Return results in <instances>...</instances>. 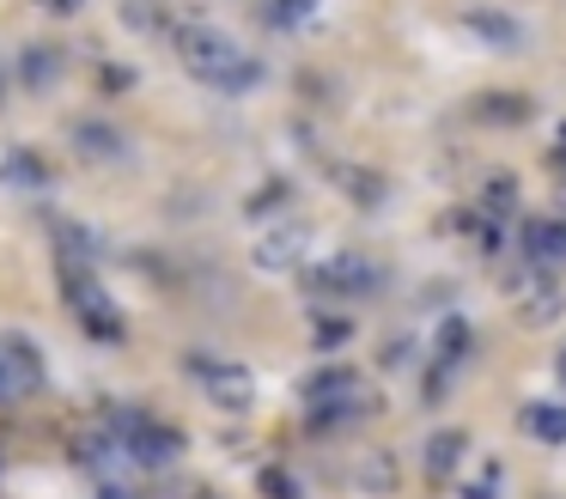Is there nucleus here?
<instances>
[{
  "label": "nucleus",
  "mask_w": 566,
  "mask_h": 499,
  "mask_svg": "<svg viewBox=\"0 0 566 499\" xmlns=\"http://www.w3.org/2000/svg\"><path fill=\"white\" fill-rule=\"evenodd\" d=\"M560 377H566V347H560Z\"/></svg>",
  "instance_id": "393cba45"
},
{
  "label": "nucleus",
  "mask_w": 566,
  "mask_h": 499,
  "mask_svg": "<svg viewBox=\"0 0 566 499\" xmlns=\"http://www.w3.org/2000/svg\"><path fill=\"white\" fill-rule=\"evenodd\" d=\"M371 280L378 274L366 268V256H335V262L317 268V287H329V292H366Z\"/></svg>",
  "instance_id": "6e6552de"
},
{
  "label": "nucleus",
  "mask_w": 566,
  "mask_h": 499,
  "mask_svg": "<svg viewBox=\"0 0 566 499\" xmlns=\"http://www.w3.org/2000/svg\"><path fill=\"white\" fill-rule=\"evenodd\" d=\"M481 110H488L493 122H524V110H530V104H524V97H488Z\"/></svg>",
  "instance_id": "dca6fc26"
},
{
  "label": "nucleus",
  "mask_w": 566,
  "mask_h": 499,
  "mask_svg": "<svg viewBox=\"0 0 566 499\" xmlns=\"http://www.w3.org/2000/svg\"><path fill=\"white\" fill-rule=\"evenodd\" d=\"M463 450H469V433H463V426H444V433H432V438H427V475H432V481H451L457 462H463Z\"/></svg>",
  "instance_id": "0eeeda50"
},
{
  "label": "nucleus",
  "mask_w": 566,
  "mask_h": 499,
  "mask_svg": "<svg viewBox=\"0 0 566 499\" xmlns=\"http://www.w3.org/2000/svg\"><path fill=\"white\" fill-rule=\"evenodd\" d=\"M524 250H530V262H542V268L566 262V219H536V226L524 231Z\"/></svg>",
  "instance_id": "1a4fd4ad"
},
{
  "label": "nucleus",
  "mask_w": 566,
  "mask_h": 499,
  "mask_svg": "<svg viewBox=\"0 0 566 499\" xmlns=\"http://www.w3.org/2000/svg\"><path fill=\"white\" fill-rule=\"evenodd\" d=\"M305 226H281V231H269V238L256 243V268H269V274H281V268H293V262H305Z\"/></svg>",
  "instance_id": "423d86ee"
},
{
  "label": "nucleus",
  "mask_w": 566,
  "mask_h": 499,
  "mask_svg": "<svg viewBox=\"0 0 566 499\" xmlns=\"http://www.w3.org/2000/svg\"><path fill=\"white\" fill-rule=\"evenodd\" d=\"M463 499H500V462H488V475H481V481H469Z\"/></svg>",
  "instance_id": "a211bd4d"
},
{
  "label": "nucleus",
  "mask_w": 566,
  "mask_h": 499,
  "mask_svg": "<svg viewBox=\"0 0 566 499\" xmlns=\"http://www.w3.org/2000/svg\"><path fill=\"white\" fill-rule=\"evenodd\" d=\"M201 499H213V493H201Z\"/></svg>",
  "instance_id": "a878e982"
},
{
  "label": "nucleus",
  "mask_w": 566,
  "mask_h": 499,
  "mask_svg": "<svg viewBox=\"0 0 566 499\" xmlns=\"http://www.w3.org/2000/svg\"><path fill=\"white\" fill-rule=\"evenodd\" d=\"M517 426H524L530 438H548V445H560V438H566V408H554V402H530V408L517 414Z\"/></svg>",
  "instance_id": "9d476101"
},
{
  "label": "nucleus",
  "mask_w": 566,
  "mask_h": 499,
  "mask_svg": "<svg viewBox=\"0 0 566 499\" xmlns=\"http://www.w3.org/2000/svg\"><path fill=\"white\" fill-rule=\"evenodd\" d=\"M512 201H517V183L512 177H493L488 183V214H512Z\"/></svg>",
  "instance_id": "2eb2a0df"
},
{
  "label": "nucleus",
  "mask_w": 566,
  "mask_h": 499,
  "mask_svg": "<svg viewBox=\"0 0 566 499\" xmlns=\"http://www.w3.org/2000/svg\"><path fill=\"white\" fill-rule=\"evenodd\" d=\"M347 335H354V323H347V316H323V323H317V341H323V347H342Z\"/></svg>",
  "instance_id": "f3484780"
},
{
  "label": "nucleus",
  "mask_w": 566,
  "mask_h": 499,
  "mask_svg": "<svg viewBox=\"0 0 566 499\" xmlns=\"http://www.w3.org/2000/svg\"><path fill=\"white\" fill-rule=\"evenodd\" d=\"M554 316H560V292L554 287H542L524 299V323H554Z\"/></svg>",
  "instance_id": "f8f14e48"
},
{
  "label": "nucleus",
  "mask_w": 566,
  "mask_h": 499,
  "mask_svg": "<svg viewBox=\"0 0 566 499\" xmlns=\"http://www.w3.org/2000/svg\"><path fill=\"white\" fill-rule=\"evenodd\" d=\"M13 177H19V183H43L38 158H31V153H13Z\"/></svg>",
  "instance_id": "412c9836"
},
{
  "label": "nucleus",
  "mask_w": 566,
  "mask_h": 499,
  "mask_svg": "<svg viewBox=\"0 0 566 499\" xmlns=\"http://www.w3.org/2000/svg\"><path fill=\"white\" fill-rule=\"evenodd\" d=\"M475 31H481V37H500V43H512V24H505L500 12H475Z\"/></svg>",
  "instance_id": "aec40b11"
},
{
  "label": "nucleus",
  "mask_w": 566,
  "mask_h": 499,
  "mask_svg": "<svg viewBox=\"0 0 566 499\" xmlns=\"http://www.w3.org/2000/svg\"><path fill=\"white\" fill-rule=\"evenodd\" d=\"M98 499H128V487H98Z\"/></svg>",
  "instance_id": "b1692460"
},
{
  "label": "nucleus",
  "mask_w": 566,
  "mask_h": 499,
  "mask_svg": "<svg viewBox=\"0 0 566 499\" xmlns=\"http://www.w3.org/2000/svg\"><path fill=\"white\" fill-rule=\"evenodd\" d=\"M19 389H13V377H7V365H0V402H13Z\"/></svg>",
  "instance_id": "4be33fe9"
},
{
  "label": "nucleus",
  "mask_w": 566,
  "mask_h": 499,
  "mask_svg": "<svg viewBox=\"0 0 566 499\" xmlns=\"http://www.w3.org/2000/svg\"><path fill=\"white\" fill-rule=\"evenodd\" d=\"M80 146H86V153H123V141L104 134V128H80Z\"/></svg>",
  "instance_id": "6ab92c4d"
},
{
  "label": "nucleus",
  "mask_w": 566,
  "mask_h": 499,
  "mask_svg": "<svg viewBox=\"0 0 566 499\" xmlns=\"http://www.w3.org/2000/svg\"><path fill=\"white\" fill-rule=\"evenodd\" d=\"M311 12H317V0H274V7H269V24H281V31H286V24H305Z\"/></svg>",
  "instance_id": "ddd939ff"
},
{
  "label": "nucleus",
  "mask_w": 566,
  "mask_h": 499,
  "mask_svg": "<svg viewBox=\"0 0 566 499\" xmlns=\"http://www.w3.org/2000/svg\"><path fill=\"white\" fill-rule=\"evenodd\" d=\"M189 377H201V389L213 396V408H250L256 402V377L238 360H213V353H189Z\"/></svg>",
  "instance_id": "f03ea898"
},
{
  "label": "nucleus",
  "mask_w": 566,
  "mask_h": 499,
  "mask_svg": "<svg viewBox=\"0 0 566 499\" xmlns=\"http://www.w3.org/2000/svg\"><path fill=\"white\" fill-rule=\"evenodd\" d=\"M256 487H262V499H298V481L286 469H262Z\"/></svg>",
  "instance_id": "4468645a"
},
{
  "label": "nucleus",
  "mask_w": 566,
  "mask_h": 499,
  "mask_svg": "<svg viewBox=\"0 0 566 499\" xmlns=\"http://www.w3.org/2000/svg\"><path fill=\"white\" fill-rule=\"evenodd\" d=\"M0 365H7V377H13L19 396L43 389V353H38V341H25V335H0Z\"/></svg>",
  "instance_id": "39448f33"
},
{
  "label": "nucleus",
  "mask_w": 566,
  "mask_h": 499,
  "mask_svg": "<svg viewBox=\"0 0 566 499\" xmlns=\"http://www.w3.org/2000/svg\"><path fill=\"white\" fill-rule=\"evenodd\" d=\"M67 299H74L80 323H86L92 335H104V341H116V335H123V316H116L111 292H104V287H92V280L80 274V268H67Z\"/></svg>",
  "instance_id": "7ed1b4c3"
},
{
  "label": "nucleus",
  "mask_w": 566,
  "mask_h": 499,
  "mask_svg": "<svg viewBox=\"0 0 566 499\" xmlns=\"http://www.w3.org/2000/svg\"><path fill=\"white\" fill-rule=\"evenodd\" d=\"M177 49H184L189 73H196L201 85H213V92H244V85H256V61H250L232 37L213 31V24H189V31L177 37Z\"/></svg>",
  "instance_id": "f257e3e1"
},
{
  "label": "nucleus",
  "mask_w": 566,
  "mask_h": 499,
  "mask_svg": "<svg viewBox=\"0 0 566 499\" xmlns=\"http://www.w3.org/2000/svg\"><path fill=\"white\" fill-rule=\"evenodd\" d=\"M359 487H366V493H390V487H396V462L384 457V450L359 457Z\"/></svg>",
  "instance_id": "9b49d317"
},
{
  "label": "nucleus",
  "mask_w": 566,
  "mask_h": 499,
  "mask_svg": "<svg viewBox=\"0 0 566 499\" xmlns=\"http://www.w3.org/2000/svg\"><path fill=\"white\" fill-rule=\"evenodd\" d=\"M554 165H566V128H560V141H554Z\"/></svg>",
  "instance_id": "5701e85b"
},
{
  "label": "nucleus",
  "mask_w": 566,
  "mask_h": 499,
  "mask_svg": "<svg viewBox=\"0 0 566 499\" xmlns=\"http://www.w3.org/2000/svg\"><path fill=\"white\" fill-rule=\"evenodd\" d=\"M128 450H135L140 469H171L177 457H184V433L165 420H135L128 426Z\"/></svg>",
  "instance_id": "20e7f679"
}]
</instances>
